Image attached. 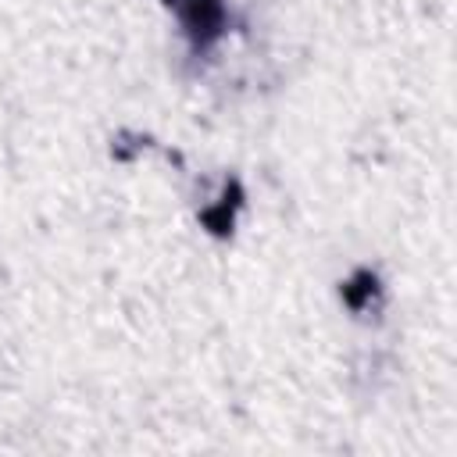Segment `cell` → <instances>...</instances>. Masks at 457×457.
I'll return each mask as SVG.
<instances>
[{
    "label": "cell",
    "mask_w": 457,
    "mask_h": 457,
    "mask_svg": "<svg viewBox=\"0 0 457 457\" xmlns=\"http://www.w3.org/2000/svg\"><path fill=\"white\" fill-rule=\"evenodd\" d=\"M182 18H186L189 32L196 36V43H207L211 36H218L221 7H218V0H182Z\"/></svg>",
    "instance_id": "cell-1"
}]
</instances>
